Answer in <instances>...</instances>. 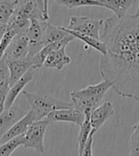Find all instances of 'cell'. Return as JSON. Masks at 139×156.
<instances>
[{"mask_svg": "<svg viewBox=\"0 0 139 156\" xmlns=\"http://www.w3.org/2000/svg\"><path fill=\"white\" fill-rule=\"evenodd\" d=\"M100 40L107 50L100 58V74L118 95L139 101V17L106 19Z\"/></svg>", "mask_w": 139, "mask_h": 156, "instance_id": "obj_1", "label": "cell"}, {"mask_svg": "<svg viewBox=\"0 0 139 156\" xmlns=\"http://www.w3.org/2000/svg\"><path fill=\"white\" fill-rule=\"evenodd\" d=\"M28 103L35 116V121H40L46 118L52 112L56 110H66L73 108V103L66 102L56 97L44 92H29L23 91Z\"/></svg>", "mask_w": 139, "mask_h": 156, "instance_id": "obj_2", "label": "cell"}, {"mask_svg": "<svg viewBox=\"0 0 139 156\" xmlns=\"http://www.w3.org/2000/svg\"><path fill=\"white\" fill-rule=\"evenodd\" d=\"M15 14L27 18L29 20L35 19L41 22H47L50 18L48 12V1H18L15 8Z\"/></svg>", "mask_w": 139, "mask_h": 156, "instance_id": "obj_3", "label": "cell"}, {"mask_svg": "<svg viewBox=\"0 0 139 156\" xmlns=\"http://www.w3.org/2000/svg\"><path fill=\"white\" fill-rule=\"evenodd\" d=\"M103 23L104 21L101 19H94L86 16H72L67 29L100 40V32L103 28Z\"/></svg>", "mask_w": 139, "mask_h": 156, "instance_id": "obj_4", "label": "cell"}, {"mask_svg": "<svg viewBox=\"0 0 139 156\" xmlns=\"http://www.w3.org/2000/svg\"><path fill=\"white\" fill-rule=\"evenodd\" d=\"M50 125V123L46 120H40L34 122L28 128L25 136L24 147L26 149H34L36 152L43 154L45 152L44 147V136L46 129Z\"/></svg>", "mask_w": 139, "mask_h": 156, "instance_id": "obj_5", "label": "cell"}, {"mask_svg": "<svg viewBox=\"0 0 139 156\" xmlns=\"http://www.w3.org/2000/svg\"><path fill=\"white\" fill-rule=\"evenodd\" d=\"M47 22H41L35 19L30 20V27L26 33L29 40V58L34 57L44 47V30Z\"/></svg>", "mask_w": 139, "mask_h": 156, "instance_id": "obj_6", "label": "cell"}, {"mask_svg": "<svg viewBox=\"0 0 139 156\" xmlns=\"http://www.w3.org/2000/svg\"><path fill=\"white\" fill-rule=\"evenodd\" d=\"M113 113H114V108L112 103L110 102V101H106L103 104L98 106L95 110L92 111L90 115L91 126V134L94 135L95 132L111 118L113 115Z\"/></svg>", "mask_w": 139, "mask_h": 156, "instance_id": "obj_7", "label": "cell"}, {"mask_svg": "<svg viewBox=\"0 0 139 156\" xmlns=\"http://www.w3.org/2000/svg\"><path fill=\"white\" fill-rule=\"evenodd\" d=\"M29 55V40L26 34H17L15 36L9 48L5 51L4 58L12 60L24 59Z\"/></svg>", "mask_w": 139, "mask_h": 156, "instance_id": "obj_8", "label": "cell"}, {"mask_svg": "<svg viewBox=\"0 0 139 156\" xmlns=\"http://www.w3.org/2000/svg\"><path fill=\"white\" fill-rule=\"evenodd\" d=\"M46 120L50 124L55 122H69L76 124L77 126L80 127L85 120V114L75 110L74 108H66V110H56L52 112L46 117Z\"/></svg>", "mask_w": 139, "mask_h": 156, "instance_id": "obj_9", "label": "cell"}, {"mask_svg": "<svg viewBox=\"0 0 139 156\" xmlns=\"http://www.w3.org/2000/svg\"><path fill=\"white\" fill-rule=\"evenodd\" d=\"M112 88L109 82L105 80L96 85H89L81 90H74L71 92L72 99H91L96 97L104 98L106 92Z\"/></svg>", "mask_w": 139, "mask_h": 156, "instance_id": "obj_10", "label": "cell"}, {"mask_svg": "<svg viewBox=\"0 0 139 156\" xmlns=\"http://www.w3.org/2000/svg\"><path fill=\"white\" fill-rule=\"evenodd\" d=\"M4 60L8 68H9V72H10V79H9L10 88L12 87L30 69L33 68L32 60L29 57H26L24 59H19V60H12V59L4 58Z\"/></svg>", "mask_w": 139, "mask_h": 156, "instance_id": "obj_11", "label": "cell"}, {"mask_svg": "<svg viewBox=\"0 0 139 156\" xmlns=\"http://www.w3.org/2000/svg\"><path fill=\"white\" fill-rule=\"evenodd\" d=\"M34 122H35V116L32 111H29L24 117H22L19 121L15 123L13 126L3 135L1 140H0V144L2 145V144L8 142L11 139L18 137L20 135H24L26 133L28 128Z\"/></svg>", "mask_w": 139, "mask_h": 156, "instance_id": "obj_12", "label": "cell"}, {"mask_svg": "<svg viewBox=\"0 0 139 156\" xmlns=\"http://www.w3.org/2000/svg\"><path fill=\"white\" fill-rule=\"evenodd\" d=\"M24 112L17 106H12L9 110H5L0 114V140L3 135L13 125L26 115Z\"/></svg>", "mask_w": 139, "mask_h": 156, "instance_id": "obj_13", "label": "cell"}, {"mask_svg": "<svg viewBox=\"0 0 139 156\" xmlns=\"http://www.w3.org/2000/svg\"><path fill=\"white\" fill-rule=\"evenodd\" d=\"M34 73H35V69L33 68L30 69L29 71L12 86V87L10 88V90L7 94L6 102H5V110H9V108H11L13 106L15 99L17 98L19 93L26 87L27 84L33 80Z\"/></svg>", "mask_w": 139, "mask_h": 156, "instance_id": "obj_14", "label": "cell"}, {"mask_svg": "<svg viewBox=\"0 0 139 156\" xmlns=\"http://www.w3.org/2000/svg\"><path fill=\"white\" fill-rule=\"evenodd\" d=\"M70 63H71V58L66 52V48H62L50 53L46 58L43 66L60 72Z\"/></svg>", "mask_w": 139, "mask_h": 156, "instance_id": "obj_15", "label": "cell"}, {"mask_svg": "<svg viewBox=\"0 0 139 156\" xmlns=\"http://www.w3.org/2000/svg\"><path fill=\"white\" fill-rule=\"evenodd\" d=\"M102 8L111 10L114 16L123 18L127 14V12L135 2V0H100Z\"/></svg>", "mask_w": 139, "mask_h": 156, "instance_id": "obj_16", "label": "cell"}, {"mask_svg": "<svg viewBox=\"0 0 139 156\" xmlns=\"http://www.w3.org/2000/svg\"><path fill=\"white\" fill-rule=\"evenodd\" d=\"M69 34L63 30V27L52 26L50 23H46L44 30V45L47 46L58 42L68 36Z\"/></svg>", "mask_w": 139, "mask_h": 156, "instance_id": "obj_17", "label": "cell"}, {"mask_svg": "<svg viewBox=\"0 0 139 156\" xmlns=\"http://www.w3.org/2000/svg\"><path fill=\"white\" fill-rule=\"evenodd\" d=\"M63 30H65V32H67L68 34L73 35L74 38H78L79 40L83 41L85 44H86V45H85L86 47H91L92 49H94L97 51H99L100 53L102 54V55H105V54H106V52H107L106 46L101 40H96V39L92 38V37L84 35V34H78V33H75V32H72V30H69L67 28H64V27H63Z\"/></svg>", "mask_w": 139, "mask_h": 156, "instance_id": "obj_18", "label": "cell"}, {"mask_svg": "<svg viewBox=\"0 0 139 156\" xmlns=\"http://www.w3.org/2000/svg\"><path fill=\"white\" fill-rule=\"evenodd\" d=\"M30 24V20L13 13L6 26L12 30L16 34H24L27 33Z\"/></svg>", "mask_w": 139, "mask_h": 156, "instance_id": "obj_19", "label": "cell"}, {"mask_svg": "<svg viewBox=\"0 0 139 156\" xmlns=\"http://www.w3.org/2000/svg\"><path fill=\"white\" fill-rule=\"evenodd\" d=\"M18 0H0V23L7 25L15 11Z\"/></svg>", "mask_w": 139, "mask_h": 156, "instance_id": "obj_20", "label": "cell"}, {"mask_svg": "<svg viewBox=\"0 0 139 156\" xmlns=\"http://www.w3.org/2000/svg\"><path fill=\"white\" fill-rule=\"evenodd\" d=\"M90 115L86 114L85 115V120L83 124L80 126V130L78 134V156L81 155L83 152L85 146L87 144V141L89 139V136L91 131V120H90Z\"/></svg>", "mask_w": 139, "mask_h": 156, "instance_id": "obj_21", "label": "cell"}, {"mask_svg": "<svg viewBox=\"0 0 139 156\" xmlns=\"http://www.w3.org/2000/svg\"><path fill=\"white\" fill-rule=\"evenodd\" d=\"M25 136L20 135L13 139L9 140L8 142L0 145V156H11V154L21 145H24Z\"/></svg>", "mask_w": 139, "mask_h": 156, "instance_id": "obj_22", "label": "cell"}, {"mask_svg": "<svg viewBox=\"0 0 139 156\" xmlns=\"http://www.w3.org/2000/svg\"><path fill=\"white\" fill-rule=\"evenodd\" d=\"M57 4L62 5L68 9H73V8L84 7V6H96L102 7L100 0H56Z\"/></svg>", "mask_w": 139, "mask_h": 156, "instance_id": "obj_23", "label": "cell"}, {"mask_svg": "<svg viewBox=\"0 0 139 156\" xmlns=\"http://www.w3.org/2000/svg\"><path fill=\"white\" fill-rule=\"evenodd\" d=\"M130 156H139V121L133 126V133L130 139Z\"/></svg>", "mask_w": 139, "mask_h": 156, "instance_id": "obj_24", "label": "cell"}, {"mask_svg": "<svg viewBox=\"0 0 139 156\" xmlns=\"http://www.w3.org/2000/svg\"><path fill=\"white\" fill-rule=\"evenodd\" d=\"M17 34H15L12 30H11L10 28H8L6 26V32L1 39V41H0V60L3 58L6 50L9 48V46L12 43V39Z\"/></svg>", "mask_w": 139, "mask_h": 156, "instance_id": "obj_25", "label": "cell"}, {"mask_svg": "<svg viewBox=\"0 0 139 156\" xmlns=\"http://www.w3.org/2000/svg\"><path fill=\"white\" fill-rule=\"evenodd\" d=\"M9 90H10L9 82L0 84V114L5 111V102Z\"/></svg>", "mask_w": 139, "mask_h": 156, "instance_id": "obj_26", "label": "cell"}, {"mask_svg": "<svg viewBox=\"0 0 139 156\" xmlns=\"http://www.w3.org/2000/svg\"><path fill=\"white\" fill-rule=\"evenodd\" d=\"M10 79V72L4 58L0 60V84L9 82Z\"/></svg>", "mask_w": 139, "mask_h": 156, "instance_id": "obj_27", "label": "cell"}, {"mask_svg": "<svg viewBox=\"0 0 139 156\" xmlns=\"http://www.w3.org/2000/svg\"><path fill=\"white\" fill-rule=\"evenodd\" d=\"M92 144H94V135L90 134L87 144L80 156H92Z\"/></svg>", "mask_w": 139, "mask_h": 156, "instance_id": "obj_28", "label": "cell"}, {"mask_svg": "<svg viewBox=\"0 0 139 156\" xmlns=\"http://www.w3.org/2000/svg\"><path fill=\"white\" fill-rule=\"evenodd\" d=\"M5 32H6V25L0 24V41H1V39H2Z\"/></svg>", "mask_w": 139, "mask_h": 156, "instance_id": "obj_29", "label": "cell"}, {"mask_svg": "<svg viewBox=\"0 0 139 156\" xmlns=\"http://www.w3.org/2000/svg\"><path fill=\"white\" fill-rule=\"evenodd\" d=\"M139 2V1H138ZM134 16H136V17H139V5H138V8H137V10H136V12H135V13L134 14Z\"/></svg>", "mask_w": 139, "mask_h": 156, "instance_id": "obj_30", "label": "cell"}, {"mask_svg": "<svg viewBox=\"0 0 139 156\" xmlns=\"http://www.w3.org/2000/svg\"><path fill=\"white\" fill-rule=\"evenodd\" d=\"M0 24H1V23H0Z\"/></svg>", "mask_w": 139, "mask_h": 156, "instance_id": "obj_31", "label": "cell"}]
</instances>
